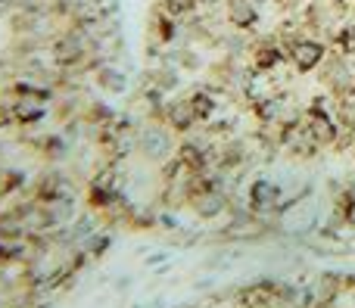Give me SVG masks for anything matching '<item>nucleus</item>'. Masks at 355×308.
Returning a JSON list of instances; mask_svg holds the SVG:
<instances>
[{"mask_svg":"<svg viewBox=\"0 0 355 308\" xmlns=\"http://www.w3.org/2000/svg\"><path fill=\"white\" fill-rule=\"evenodd\" d=\"M287 60L293 62L300 72H309V69H315L324 60V47H321L318 41H293L287 50Z\"/></svg>","mask_w":355,"mask_h":308,"instance_id":"obj_1","label":"nucleus"},{"mask_svg":"<svg viewBox=\"0 0 355 308\" xmlns=\"http://www.w3.org/2000/svg\"><path fill=\"white\" fill-rule=\"evenodd\" d=\"M306 128H309V137H312L315 143H334L340 134V122H334L327 112L321 109H312L306 116Z\"/></svg>","mask_w":355,"mask_h":308,"instance_id":"obj_2","label":"nucleus"},{"mask_svg":"<svg viewBox=\"0 0 355 308\" xmlns=\"http://www.w3.org/2000/svg\"><path fill=\"white\" fill-rule=\"evenodd\" d=\"M231 19H234V25H240V28H250V25L256 22V6H252L250 0H234Z\"/></svg>","mask_w":355,"mask_h":308,"instance_id":"obj_3","label":"nucleus"},{"mask_svg":"<svg viewBox=\"0 0 355 308\" xmlns=\"http://www.w3.org/2000/svg\"><path fill=\"white\" fill-rule=\"evenodd\" d=\"M275 197H277V187L275 184H262V181H259L256 187H252V206H256V209H275Z\"/></svg>","mask_w":355,"mask_h":308,"instance_id":"obj_4","label":"nucleus"},{"mask_svg":"<svg viewBox=\"0 0 355 308\" xmlns=\"http://www.w3.org/2000/svg\"><path fill=\"white\" fill-rule=\"evenodd\" d=\"M187 103H190V109H193L196 122H206L215 109V100L209 97V93H193V97H187Z\"/></svg>","mask_w":355,"mask_h":308,"instance_id":"obj_5","label":"nucleus"},{"mask_svg":"<svg viewBox=\"0 0 355 308\" xmlns=\"http://www.w3.org/2000/svg\"><path fill=\"white\" fill-rule=\"evenodd\" d=\"M168 118H172L175 128H187L190 122H196V116H193V109H190L187 100H181V103H175V106H168Z\"/></svg>","mask_w":355,"mask_h":308,"instance_id":"obj_6","label":"nucleus"},{"mask_svg":"<svg viewBox=\"0 0 355 308\" xmlns=\"http://www.w3.org/2000/svg\"><path fill=\"white\" fill-rule=\"evenodd\" d=\"M162 3H166L168 12H187L193 6V0H162Z\"/></svg>","mask_w":355,"mask_h":308,"instance_id":"obj_7","label":"nucleus"},{"mask_svg":"<svg viewBox=\"0 0 355 308\" xmlns=\"http://www.w3.org/2000/svg\"><path fill=\"white\" fill-rule=\"evenodd\" d=\"M159 31H162V37H172V22H168V19H162V22H159Z\"/></svg>","mask_w":355,"mask_h":308,"instance_id":"obj_8","label":"nucleus"}]
</instances>
